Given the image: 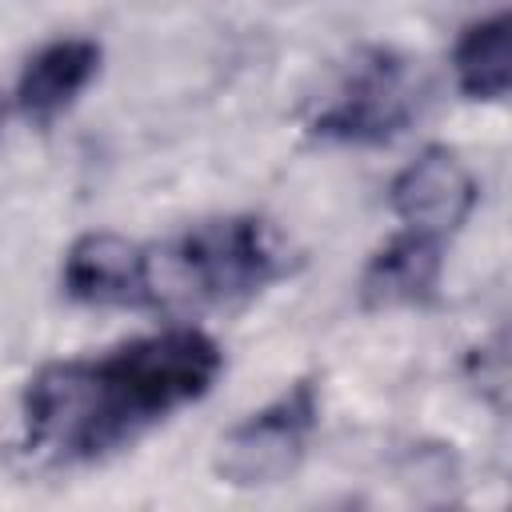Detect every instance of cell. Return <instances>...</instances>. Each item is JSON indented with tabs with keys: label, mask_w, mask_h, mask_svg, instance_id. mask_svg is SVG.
Instances as JSON below:
<instances>
[{
	"label": "cell",
	"mask_w": 512,
	"mask_h": 512,
	"mask_svg": "<svg viewBox=\"0 0 512 512\" xmlns=\"http://www.w3.org/2000/svg\"><path fill=\"white\" fill-rule=\"evenodd\" d=\"M220 368V344L192 324L124 340L104 356L52 360L24 384L20 444L44 464L100 460L168 412L200 400Z\"/></svg>",
	"instance_id": "6da1fadb"
},
{
	"label": "cell",
	"mask_w": 512,
	"mask_h": 512,
	"mask_svg": "<svg viewBox=\"0 0 512 512\" xmlns=\"http://www.w3.org/2000/svg\"><path fill=\"white\" fill-rule=\"evenodd\" d=\"M280 244L256 216H212L148 252V304H236L280 276Z\"/></svg>",
	"instance_id": "7a4b0ae2"
},
{
	"label": "cell",
	"mask_w": 512,
	"mask_h": 512,
	"mask_svg": "<svg viewBox=\"0 0 512 512\" xmlns=\"http://www.w3.org/2000/svg\"><path fill=\"white\" fill-rule=\"evenodd\" d=\"M316 384L296 380L288 392H280L260 412H248L240 424H232L216 444V476L232 488H272L288 480L304 452L308 436L316 428Z\"/></svg>",
	"instance_id": "3957f363"
},
{
	"label": "cell",
	"mask_w": 512,
	"mask_h": 512,
	"mask_svg": "<svg viewBox=\"0 0 512 512\" xmlns=\"http://www.w3.org/2000/svg\"><path fill=\"white\" fill-rule=\"evenodd\" d=\"M416 112V84L400 56L372 52L364 56L332 104L316 116V136L340 144H384Z\"/></svg>",
	"instance_id": "277c9868"
},
{
	"label": "cell",
	"mask_w": 512,
	"mask_h": 512,
	"mask_svg": "<svg viewBox=\"0 0 512 512\" xmlns=\"http://www.w3.org/2000/svg\"><path fill=\"white\" fill-rule=\"evenodd\" d=\"M476 200H480V184L472 168L452 148H440V144L408 160L388 184V204L396 220L436 240L452 236L472 216Z\"/></svg>",
	"instance_id": "5b68a950"
},
{
	"label": "cell",
	"mask_w": 512,
	"mask_h": 512,
	"mask_svg": "<svg viewBox=\"0 0 512 512\" xmlns=\"http://www.w3.org/2000/svg\"><path fill=\"white\" fill-rule=\"evenodd\" d=\"M60 284L88 308H148V248L120 232H84L64 252Z\"/></svg>",
	"instance_id": "8992f818"
},
{
	"label": "cell",
	"mask_w": 512,
	"mask_h": 512,
	"mask_svg": "<svg viewBox=\"0 0 512 512\" xmlns=\"http://www.w3.org/2000/svg\"><path fill=\"white\" fill-rule=\"evenodd\" d=\"M440 272H444V240L416 228H400L368 256L360 272V304L368 312L424 304L436 292Z\"/></svg>",
	"instance_id": "52a82bcc"
},
{
	"label": "cell",
	"mask_w": 512,
	"mask_h": 512,
	"mask_svg": "<svg viewBox=\"0 0 512 512\" xmlns=\"http://www.w3.org/2000/svg\"><path fill=\"white\" fill-rule=\"evenodd\" d=\"M100 68V44L84 36H64L28 56L16 80V104L32 124H52L72 100L92 84Z\"/></svg>",
	"instance_id": "ba28073f"
},
{
	"label": "cell",
	"mask_w": 512,
	"mask_h": 512,
	"mask_svg": "<svg viewBox=\"0 0 512 512\" xmlns=\"http://www.w3.org/2000/svg\"><path fill=\"white\" fill-rule=\"evenodd\" d=\"M452 72L468 100H500L512 84V16L496 12L468 24L452 48Z\"/></svg>",
	"instance_id": "9c48e42d"
}]
</instances>
